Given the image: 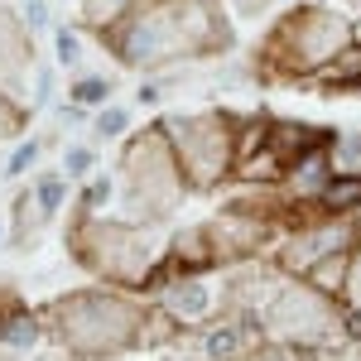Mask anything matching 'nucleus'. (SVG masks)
Masks as SVG:
<instances>
[{
    "mask_svg": "<svg viewBox=\"0 0 361 361\" xmlns=\"http://www.w3.org/2000/svg\"><path fill=\"white\" fill-rule=\"evenodd\" d=\"M111 97V82H102V78H87V82L73 87V102L78 106H97V102H106Z\"/></svg>",
    "mask_w": 361,
    "mask_h": 361,
    "instance_id": "18",
    "label": "nucleus"
},
{
    "mask_svg": "<svg viewBox=\"0 0 361 361\" xmlns=\"http://www.w3.org/2000/svg\"><path fill=\"white\" fill-rule=\"evenodd\" d=\"M357 226L352 217H323V222H308V226H294L275 250V265L284 270L289 279H304L318 260H328L333 250H352L357 246Z\"/></svg>",
    "mask_w": 361,
    "mask_h": 361,
    "instance_id": "8",
    "label": "nucleus"
},
{
    "mask_svg": "<svg viewBox=\"0 0 361 361\" xmlns=\"http://www.w3.org/2000/svg\"><path fill=\"white\" fill-rule=\"evenodd\" d=\"M34 337H39V328H34V318H29V313H10V318L0 323V342H5V347H15V352L34 347Z\"/></svg>",
    "mask_w": 361,
    "mask_h": 361,
    "instance_id": "14",
    "label": "nucleus"
},
{
    "mask_svg": "<svg viewBox=\"0 0 361 361\" xmlns=\"http://www.w3.org/2000/svg\"><path fill=\"white\" fill-rule=\"evenodd\" d=\"M270 10H275V0H231V15L236 20H260Z\"/></svg>",
    "mask_w": 361,
    "mask_h": 361,
    "instance_id": "20",
    "label": "nucleus"
},
{
    "mask_svg": "<svg viewBox=\"0 0 361 361\" xmlns=\"http://www.w3.org/2000/svg\"><path fill=\"white\" fill-rule=\"evenodd\" d=\"M347 44H357L347 15L323 10V5H304V10H289V15L270 29L260 58L270 63L275 78H318Z\"/></svg>",
    "mask_w": 361,
    "mask_h": 361,
    "instance_id": "1",
    "label": "nucleus"
},
{
    "mask_svg": "<svg viewBox=\"0 0 361 361\" xmlns=\"http://www.w3.org/2000/svg\"><path fill=\"white\" fill-rule=\"evenodd\" d=\"M34 154H39V145H25V149H15V159H10V169H5V173H25V169L34 164Z\"/></svg>",
    "mask_w": 361,
    "mask_h": 361,
    "instance_id": "26",
    "label": "nucleus"
},
{
    "mask_svg": "<svg viewBox=\"0 0 361 361\" xmlns=\"http://www.w3.org/2000/svg\"><path fill=\"white\" fill-rule=\"evenodd\" d=\"M313 197H318L323 217H357L361 212V169H333L328 183Z\"/></svg>",
    "mask_w": 361,
    "mask_h": 361,
    "instance_id": "10",
    "label": "nucleus"
},
{
    "mask_svg": "<svg viewBox=\"0 0 361 361\" xmlns=\"http://www.w3.org/2000/svg\"><path fill=\"white\" fill-rule=\"evenodd\" d=\"M20 121H25V111H20L10 97H0V140L15 135V130H20Z\"/></svg>",
    "mask_w": 361,
    "mask_h": 361,
    "instance_id": "21",
    "label": "nucleus"
},
{
    "mask_svg": "<svg viewBox=\"0 0 361 361\" xmlns=\"http://www.w3.org/2000/svg\"><path fill=\"white\" fill-rule=\"evenodd\" d=\"M63 169H68V173H87V169H92V149H68V154H63Z\"/></svg>",
    "mask_w": 361,
    "mask_h": 361,
    "instance_id": "23",
    "label": "nucleus"
},
{
    "mask_svg": "<svg viewBox=\"0 0 361 361\" xmlns=\"http://www.w3.org/2000/svg\"><path fill=\"white\" fill-rule=\"evenodd\" d=\"M34 44H29V20L15 10H0V68H25Z\"/></svg>",
    "mask_w": 361,
    "mask_h": 361,
    "instance_id": "12",
    "label": "nucleus"
},
{
    "mask_svg": "<svg viewBox=\"0 0 361 361\" xmlns=\"http://www.w3.org/2000/svg\"><path fill=\"white\" fill-rule=\"evenodd\" d=\"M126 178H130V197L149 212H169L183 197L188 178L178 169V154L169 145L164 126H154V130H145L140 140L126 145Z\"/></svg>",
    "mask_w": 361,
    "mask_h": 361,
    "instance_id": "7",
    "label": "nucleus"
},
{
    "mask_svg": "<svg viewBox=\"0 0 361 361\" xmlns=\"http://www.w3.org/2000/svg\"><path fill=\"white\" fill-rule=\"evenodd\" d=\"M347 270H352V250H333V255H328V260H318L304 279L313 284V289H323V294L342 299V289H347Z\"/></svg>",
    "mask_w": 361,
    "mask_h": 361,
    "instance_id": "13",
    "label": "nucleus"
},
{
    "mask_svg": "<svg viewBox=\"0 0 361 361\" xmlns=\"http://www.w3.org/2000/svg\"><path fill=\"white\" fill-rule=\"evenodd\" d=\"M140 0H82V20L87 25H116L121 15H130Z\"/></svg>",
    "mask_w": 361,
    "mask_h": 361,
    "instance_id": "15",
    "label": "nucleus"
},
{
    "mask_svg": "<svg viewBox=\"0 0 361 361\" xmlns=\"http://www.w3.org/2000/svg\"><path fill=\"white\" fill-rule=\"evenodd\" d=\"M58 58H63V63H78V58H82V49H78V39H73L68 29L58 34Z\"/></svg>",
    "mask_w": 361,
    "mask_h": 361,
    "instance_id": "25",
    "label": "nucleus"
},
{
    "mask_svg": "<svg viewBox=\"0 0 361 361\" xmlns=\"http://www.w3.org/2000/svg\"><path fill=\"white\" fill-rule=\"evenodd\" d=\"M164 135L178 154L188 188H217L226 173H236V121L222 111L169 116Z\"/></svg>",
    "mask_w": 361,
    "mask_h": 361,
    "instance_id": "4",
    "label": "nucleus"
},
{
    "mask_svg": "<svg viewBox=\"0 0 361 361\" xmlns=\"http://www.w3.org/2000/svg\"><path fill=\"white\" fill-rule=\"evenodd\" d=\"M212 284H202L197 275H178L173 284L164 289V313L169 318H178V323H193L202 313H212Z\"/></svg>",
    "mask_w": 361,
    "mask_h": 361,
    "instance_id": "9",
    "label": "nucleus"
},
{
    "mask_svg": "<svg viewBox=\"0 0 361 361\" xmlns=\"http://www.w3.org/2000/svg\"><path fill=\"white\" fill-rule=\"evenodd\" d=\"M342 169H361V130H347L337 135V154H333Z\"/></svg>",
    "mask_w": 361,
    "mask_h": 361,
    "instance_id": "17",
    "label": "nucleus"
},
{
    "mask_svg": "<svg viewBox=\"0 0 361 361\" xmlns=\"http://www.w3.org/2000/svg\"><path fill=\"white\" fill-rule=\"evenodd\" d=\"M58 202H63V178H44V183H39V212L49 217Z\"/></svg>",
    "mask_w": 361,
    "mask_h": 361,
    "instance_id": "19",
    "label": "nucleus"
},
{
    "mask_svg": "<svg viewBox=\"0 0 361 361\" xmlns=\"http://www.w3.org/2000/svg\"><path fill=\"white\" fill-rule=\"evenodd\" d=\"M260 333L279 342V347H323L342 337V299L313 289L308 279H289L275 284V294L260 308Z\"/></svg>",
    "mask_w": 361,
    "mask_h": 361,
    "instance_id": "3",
    "label": "nucleus"
},
{
    "mask_svg": "<svg viewBox=\"0 0 361 361\" xmlns=\"http://www.w3.org/2000/svg\"><path fill=\"white\" fill-rule=\"evenodd\" d=\"M25 20H29V29L49 25V0H25Z\"/></svg>",
    "mask_w": 361,
    "mask_h": 361,
    "instance_id": "24",
    "label": "nucleus"
},
{
    "mask_svg": "<svg viewBox=\"0 0 361 361\" xmlns=\"http://www.w3.org/2000/svg\"><path fill=\"white\" fill-rule=\"evenodd\" d=\"M236 361H289L284 352H246V357H236Z\"/></svg>",
    "mask_w": 361,
    "mask_h": 361,
    "instance_id": "27",
    "label": "nucleus"
},
{
    "mask_svg": "<svg viewBox=\"0 0 361 361\" xmlns=\"http://www.w3.org/2000/svg\"><path fill=\"white\" fill-rule=\"evenodd\" d=\"M54 328L78 357H116L126 347L145 342V313L126 304L121 294L82 289L54 304Z\"/></svg>",
    "mask_w": 361,
    "mask_h": 361,
    "instance_id": "2",
    "label": "nucleus"
},
{
    "mask_svg": "<svg viewBox=\"0 0 361 361\" xmlns=\"http://www.w3.org/2000/svg\"><path fill=\"white\" fill-rule=\"evenodd\" d=\"M342 308L361 318V236L352 246V270H347V289H342Z\"/></svg>",
    "mask_w": 361,
    "mask_h": 361,
    "instance_id": "16",
    "label": "nucleus"
},
{
    "mask_svg": "<svg viewBox=\"0 0 361 361\" xmlns=\"http://www.w3.org/2000/svg\"><path fill=\"white\" fill-rule=\"evenodd\" d=\"M111 29L116 54L130 68H164L173 58L193 54L188 49V34H183V15H178V0H140L130 15H121Z\"/></svg>",
    "mask_w": 361,
    "mask_h": 361,
    "instance_id": "5",
    "label": "nucleus"
},
{
    "mask_svg": "<svg viewBox=\"0 0 361 361\" xmlns=\"http://www.w3.org/2000/svg\"><path fill=\"white\" fill-rule=\"evenodd\" d=\"M250 352V323L246 318H226L202 337V357L207 361H236Z\"/></svg>",
    "mask_w": 361,
    "mask_h": 361,
    "instance_id": "11",
    "label": "nucleus"
},
{
    "mask_svg": "<svg viewBox=\"0 0 361 361\" xmlns=\"http://www.w3.org/2000/svg\"><path fill=\"white\" fill-rule=\"evenodd\" d=\"M97 130H102V135H121V130H126V111H121V106H111V111H102V121H97Z\"/></svg>",
    "mask_w": 361,
    "mask_h": 361,
    "instance_id": "22",
    "label": "nucleus"
},
{
    "mask_svg": "<svg viewBox=\"0 0 361 361\" xmlns=\"http://www.w3.org/2000/svg\"><path fill=\"white\" fill-rule=\"evenodd\" d=\"M78 255L97 275L121 279V284H145L159 260V241L154 231L130 222H87L78 231Z\"/></svg>",
    "mask_w": 361,
    "mask_h": 361,
    "instance_id": "6",
    "label": "nucleus"
}]
</instances>
